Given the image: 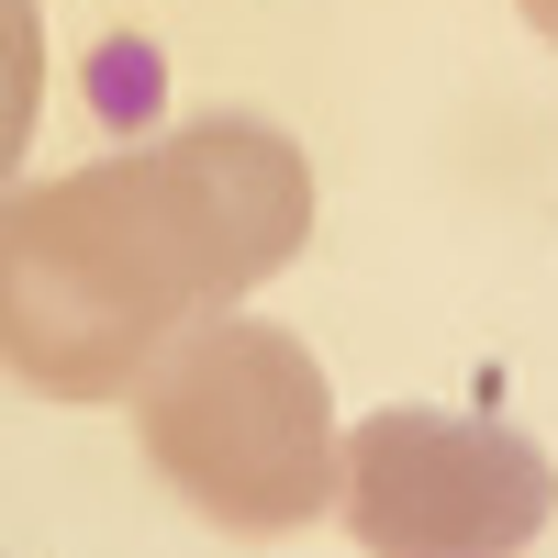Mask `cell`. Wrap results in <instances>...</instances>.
Instances as JSON below:
<instances>
[{
    "label": "cell",
    "mask_w": 558,
    "mask_h": 558,
    "mask_svg": "<svg viewBox=\"0 0 558 558\" xmlns=\"http://www.w3.org/2000/svg\"><path fill=\"white\" fill-rule=\"evenodd\" d=\"M34 112H45V23L34 0H0V179L34 157Z\"/></svg>",
    "instance_id": "277c9868"
},
{
    "label": "cell",
    "mask_w": 558,
    "mask_h": 558,
    "mask_svg": "<svg viewBox=\"0 0 558 558\" xmlns=\"http://www.w3.org/2000/svg\"><path fill=\"white\" fill-rule=\"evenodd\" d=\"M134 436H146L157 481L223 536H291L313 525L347 481V436H336V391L324 357L291 324L257 313H202L146 357L134 380Z\"/></svg>",
    "instance_id": "7a4b0ae2"
},
{
    "label": "cell",
    "mask_w": 558,
    "mask_h": 558,
    "mask_svg": "<svg viewBox=\"0 0 558 558\" xmlns=\"http://www.w3.org/2000/svg\"><path fill=\"white\" fill-rule=\"evenodd\" d=\"M313 235V168L257 112H202L0 202V368L57 402H112L223 302L268 291Z\"/></svg>",
    "instance_id": "6da1fadb"
},
{
    "label": "cell",
    "mask_w": 558,
    "mask_h": 558,
    "mask_svg": "<svg viewBox=\"0 0 558 558\" xmlns=\"http://www.w3.org/2000/svg\"><path fill=\"white\" fill-rule=\"evenodd\" d=\"M514 12H525V23H536V34L558 45V0H514Z\"/></svg>",
    "instance_id": "5b68a950"
},
{
    "label": "cell",
    "mask_w": 558,
    "mask_h": 558,
    "mask_svg": "<svg viewBox=\"0 0 558 558\" xmlns=\"http://www.w3.org/2000/svg\"><path fill=\"white\" fill-rule=\"evenodd\" d=\"M336 502L368 558H525L558 514V458L502 413L391 402L347 436Z\"/></svg>",
    "instance_id": "3957f363"
}]
</instances>
